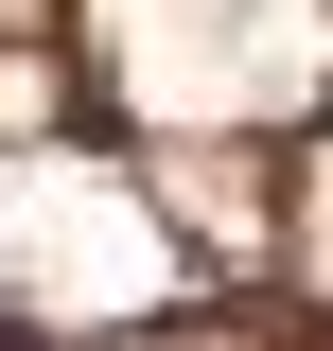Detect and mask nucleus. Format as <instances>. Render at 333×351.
<instances>
[{
  "label": "nucleus",
  "mask_w": 333,
  "mask_h": 351,
  "mask_svg": "<svg viewBox=\"0 0 333 351\" xmlns=\"http://www.w3.org/2000/svg\"><path fill=\"white\" fill-rule=\"evenodd\" d=\"M0 351H53V334H36V316H18V299H0Z\"/></svg>",
  "instance_id": "1"
}]
</instances>
